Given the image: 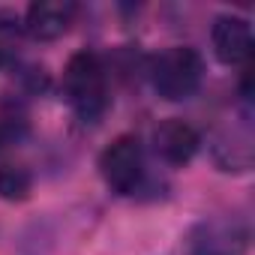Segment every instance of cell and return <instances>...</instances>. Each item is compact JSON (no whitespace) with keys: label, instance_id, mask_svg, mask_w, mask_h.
<instances>
[{"label":"cell","instance_id":"cell-1","mask_svg":"<svg viewBox=\"0 0 255 255\" xmlns=\"http://www.w3.org/2000/svg\"><path fill=\"white\" fill-rule=\"evenodd\" d=\"M63 90L78 117L96 120L105 111V105H108L105 69L93 51H78L69 57V63L63 69Z\"/></svg>","mask_w":255,"mask_h":255},{"label":"cell","instance_id":"cell-2","mask_svg":"<svg viewBox=\"0 0 255 255\" xmlns=\"http://www.w3.org/2000/svg\"><path fill=\"white\" fill-rule=\"evenodd\" d=\"M201 75H204L201 54H198L195 48H186V45L165 48V51L156 54L153 63H150L153 90H156L162 99H168V102L189 99V96L198 90Z\"/></svg>","mask_w":255,"mask_h":255},{"label":"cell","instance_id":"cell-3","mask_svg":"<svg viewBox=\"0 0 255 255\" xmlns=\"http://www.w3.org/2000/svg\"><path fill=\"white\" fill-rule=\"evenodd\" d=\"M99 174L105 186L117 195H132L144 177V150L135 135L114 138L99 156Z\"/></svg>","mask_w":255,"mask_h":255},{"label":"cell","instance_id":"cell-4","mask_svg":"<svg viewBox=\"0 0 255 255\" xmlns=\"http://www.w3.org/2000/svg\"><path fill=\"white\" fill-rule=\"evenodd\" d=\"M249 225L237 216H213L198 222L186 237V255H246Z\"/></svg>","mask_w":255,"mask_h":255},{"label":"cell","instance_id":"cell-5","mask_svg":"<svg viewBox=\"0 0 255 255\" xmlns=\"http://www.w3.org/2000/svg\"><path fill=\"white\" fill-rule=\"evenodd\" d=\"M210 42H213V54L225 66H240L252 57V27L240 15L216 18L210 30Z\"/></svg>","mask_w":255,"mask_h":255},{"label":"cell","instance_id":"cell-6","mask_svg":"<svg viewBox=\"0 0 255 255\" xmlns=\"http://www.w3.org/2000/svg\"><path fill=\"white\" fill-rule=\"evenodd\" d=\"M72 18H75V3H69V0H36L27 6L21 27L39 42H51L69 30Z\"/></svg>","mask_w":255,"mask_h":255},{"label":"cell","instance_id":"cell-7","mask_svg":"<svg viewBox=\"0 0 255 255\" xmlns=\"http://www.w3.org/2000/svg\"><path fill=\"white\" fill-rule=\"evenodd\" d=\"M153 147H156V153H159L162 162H168V165H186L198 153L201 138H198V132L192 129L189 123H183L177 117H168V120H162L156 126Z\"/></svg>","mask_w":255,"mask_h":255},{"label":"cell","instance_id":"cell-8","mask_svg":"<svg viewBox=\"0 0 255 255\" xmlns=\"http://www.w3.org/2000/svg\"><path fill=\"white\" fill-rule=\"evenodd\" d=\"M249 132H231V138L216 141L213 156L222 165V171H246L252 165V144H249Z\"/></svg>","mask_w":255,"mask_h":255},{"label":"cell","instance_id":"cell-9","mask_svg":"<svg viewBox=\"0 0 255 255\" xmlns=\"http://www.w3.org/2000/svg\"><path fill=\"white\" fill-rule=\"evenodd\" d=\"M0 195L6 201H24L30 195V174L21 165H0Z\"/></svg>","mask_w":255,"mask_h":255}]
</instances>
